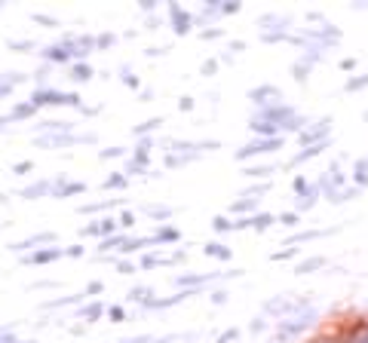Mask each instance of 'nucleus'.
<instances>
[{"label":"nucleus","mask_w":368,"mask_h":343,"mask_svg":"<svg viewBox=\"0 0 368 343\" xmlns=\"http://www.w3.org/2000/svg\"><path fill=\"white\" fill-rule=\"evenodd\" d=\"M43 193H49V184H46V181H40V184H31V187H25L19 196H25V199H34V196H43Z\"/></svg>","instance_id":"nucleus-7"},{"label":"nucleus","mask_w":368,"mask_h":343,"mask_svg":"<svg viewBox=\"0 0 368 343\" xmlns=\"http://www.w3.org/2000/svg\"><path fill=\"white\" fill-rule=\"evenodd\" d=\"M120 273H135V267H132V264H126V261H123V264H120Z\"/></svg>","instance_id":"nucleus-36"},{"label":"nucleus","mask_w":368,"mask_h":343,"mask_svg":"<svg viewBox=\"0 0 368 343\" xmlns=\"http://www.w3.org/2000/svg\"><path fill=\"white\" fill-rule=\"evenodd\" d=\"M55 257H62V248H43V251H34V254H28L25 261H28V264H49V261H55Z\"/></svg>","instance_id":"nucleus-4"},{"label":"nucleus","mask_w":368,"mask_h":343,"mask_svg":"<svg viewBox=\"0 0 368 343\" xmlns=\"http://www.w3.org/2000/svg\"><path fill=\"white\" fill-rule=\"evenodd\" d=\"M110 245H126V242H123L120 236H110V239H105V242H102V248H110Z\"/></svg>","instance_id":"nucleus-27"},{"label":"nucleus","mask_w":368,"mask_h":343,"mask_svg":"<svg viewBox=\"0 0 368 343\" xmlns=\"http://www.w3.org/2000/svg\"><path fill=\"white\" fill-rule=\"evenodd\" d=\"M316 267H325V257H310V261H304L298 267V273H310V270H316Z\"/></svg>","instance_id":"nucleus-13"},{"label":"nucleus","mask_w":368,"mask_h":343,"mask_svg":"<svg viewBox=\"0 0 368 343\" xmlns=\"http://www.w3.org/2000/svg\"><path fill=\"white\" fill-rule=\"evenodd\" d=\"M212 227H215V230H230L233 224H230L227 218H215V221H212Z\"/></svg>","instance_id":"nucleus-25"},{"label":"nucleus","mask_w":368,"mask_h":343,"mask_svg":"<svg viewBox=\"0 0 368 343\" xmlns=\"http://www.w3.org/2000/svg\"><path fill=\"white\" fill-rule=\"evenodd\" d=\"M43 55H46V59H52V62H68L71 55H74V49H68V46H49Z\"/></svg>","instance_id":"nucleus-6"},{"label":"nucleus","mask_w":368,"mask_h":343,"mask_svg":"<svg viewBox=\"0 0 368 343\" xmlns=\"http://www.w3.org/2000/svg\"><path fill=\"white\" fill-rule=\"evenodd\" d=\"M83 316H86V322H95L98 316H102V304H89L86 309H83Z\"/></svg>","instance_id":"nucleus-16"},{"label":"nucleus","mask_w":368,"mask_h":343,"mask_svg":"<svg viewBox=\"0 0 368 343\" xmlns=\"http://www.w3.org/2000/svg\"><path fill=\"white\" fill-rule=\"evenodd\" d=\"M120 224H123V227H132V211H123V214H120Z\"/></svg>","instance_id":"nucleus-32"},{"label":"nucleus","mask_w":368,"mask_h":343,"mask_svg":"<svg viewBox=\"0 0 368 343\" xmlns=\"http://www.w3.org/2000/svg\"><path fill=\"white\" fill-rule=\"evenodd\" d=\"M86 291H89V294H98V291H102V282H92V285H89Z\"/></svg>","instance_id":"nucleus-37"},{"label":"nucleus","mask_w":368,"mask_h":343,"mask_svg":"<svg viewBox=\"0 0 368 343\" xmlns=\"http://www.w3.org/2000/svg\"><path fill=\"white\" fill-rule=\"evenodd\" d=\"M83 190V184H59V193L62 196H71V193H80Z\"/></svg>","instance_id":"nucleus-19"},{"label":"nucleus","mask_w":368,"mask_h":343,"mask_svg":"<svg viewBox=\"0 0 368 343\" xmlns=\"http://www.w3.org/2000/svg\"><path fill=\"white\" fill-rule=\"evenodd\" d=\"M147 214H153V218H169V214H172V208H157V206H147Z\"/></svg>","instance_id":"nucleus-21"},{"label":"nucleus","mask_w":368,"mask_h":343,"mask_svg":"<svg viewBox=\"0 0 368 343\" xmlns=\"http://www.w3.org/2000/svg\"><path fill=\"white\" fill-rule=\"evenodd\" d=\"M252 129H255V132H261V135L276 138V135H273V132H276V126H273V123H258V120H255V123H252Z\"/></svg>","instance_id":"nucleus-14"},{"label":"nucleus","mask_w":368,"mask_h":343,"mask_svg":"<svg viewBox=\"0 0 368 343\" xmlns=\"http://www.w3.org/2000/svg\"><path fill=\"white\" fill-rule=\"evenodd\" d=\"M80 98L74 92H52V89H43V92H34L31 98V107H40V104H77Z\"/></svg>","instance_id":"nucleus-1"},{"label":"nucleus","mask_w":368,"mask_h":343,"mask_svg":"<svg viewBox=\"0 0 368 343\" xmlns=\"http://www.w3.org/2000/svg\"><path fill=\"white\" fill-rule=\"evenodd\" d=\"M68 254H71V257H80V254H83V248H80V245H71V248H68Z\"/></svg>","instance_id":"nucleus-35"},{"label":"nucleus","mask_w":368,"mask_h":343,"mask_svg":"<svg viewBox=\"0 0 368 343\" xmlns=\"http://www.w3.org/2000/svg\"><path fill=\"white\" fill-rule=\"evenodd\" d=\"M368 83V77H359V80H350L347 83V89H362V86Z\"/></svg>","instance_id":"nucleus-29"},{"label":"nucleus","mask_w":368,"mask_h":343,"mask_svg":"<svg viewBox=\"0 0 368 343\" xmlns=\"http://www.w3.org/2000/svg\"><path fill=\"white\" fill-rule=\"evenodd\" d=\"M123 184H126V178H123V175H114V178L105 181V187H123Z\"/></svg>","instance_id":"nucleus-26"},{"label":"nucleus","mask_w":368,"mask_h":343,"mask_svg":"<svg viewBox=\"0 0 368 343\" xmlns=\"http://www.w3.org/2000/svg\"><path fill=\"white\" fill-rule=\"evenodd\" d=\"M206 254H212V257H221V261H227V257H230V251L224 248V245H218V242H209V245H206Z\"/></svg>","instance_id":"nucleus-9"},{"label":"nucleus","mask_w":368,"mask_h":343,"mask_svg":"<svg viewBox=\"0 0 368 343\" xmlns=\"http://www.w3.org/2000/svg\"><path fill=\"white\" fill-rule=\"evenodd\" d=\"M322 147H325V144H310V147H307L304 153H298V156H294L292 163H304V160H313L316 153H322Z\"/></svg>","instance_id":"nucleus-10"},{"label":"nucleus","mask_w":368,"mask_h":343,"mask_svg":"<svg viewBox=\"0 0 368 343\" xmlns=\"http://www.w3.org/2000/svg\"><path fill=\"white\" fill-rule=\"evenodd\" d=\"M16 172H19V175H25V172H31V163H19V166H16Z\"/></svg>","instance_id":"nucleus-34"},{"label":"nucleus","mask_w":368,"mask_h":343,"mask_svg":"<svg viewBox=\"0 0 368 343\" xmlns=\"http://www.w3.org/2000/svg\"><path fill=\"white\" fill-rule=\"evenodd\" d=\"M157 126H160V120H147L145 126H138V129H135V135H145V132H150V129H157Z\"/></svg>","instance_id":"nucleus-22"},{"label":"nucleus","mask_w":368,"mask_h":343,"mask_svg":"<svg viewBox=\"0 0 368 343\" xmlns=\"http://www.w3.org/2000/svg\"><path fill=\"white\" fill-rule=\"evenodd\" d=\"M145 294H150V291H147V288H135L129 297H132V300H145Z\"/></svg>","instance_id":"nucleus-31"},{"label":"nucleus","mask_w":368,"mask_h":343,"mask_svg":"<svg viewBox=\"0 0 368 343\" xmlns=\"http://www.w3.org/2000/svg\"><path fill=\"white\" fill-rule=\"evenodd\" d=\"M40 242H52V233L31 236V239H25V242H19V245H12V248H16V251H25V248H31V245H40Z\"/></svg>","instance_id":"nucleus-8"},{"label":"nucleus","mask_w":368,"mask_h":343,"mask_svg":"<svg viewBox=\"0 0 368 343\" xmlns=\"http://www.w3.org/2000/svg\"><path fill=\"white\" fill-rule=\"evenodd\" d=\"M172 19H175V31L178 34H187L190 31V19L181 12V6H172Z\"/></svg>","instance_id":"nucleus-5"},{"label":"nucleus","mask_w":368,"mask_h":343,"mask_svg":"<svg viewBox=\"0 0 368 343\" xmlns=\"http://www.w3.org/2000/svg\"><path fill=\"white\" fill-rule=\"evenodd\" d=\"M252 208H255V199H239V203L230 206L233 214H246V211H252Z\"/></svg>","instance_id":"nucleus-12"},{"label":"nucleus","mask_w":368,"mask_h":343,"mask_svg":"<svg viewBox=\"0 0 368 343\" xmlns=\"http://www.w3.org/2000/svg\"><path fill=\"white\" fill-rule=\"evenodd\" d=\"M9 92V86H0V95H6Z\"/></svg>","instance_id":"nucleus-39"},{"label":"nucleus","mask_w":368,"mask_h":343,"mask_svg":"<svg viewBox=\"0 0 368 343\" xmlns=\"http://www.w3.org/2000/svg\"><path fill=\"white\" fill-rule=\"evenodd\" d=\"M279 144H282L279 138H264V141H252V144H249V147H243V150H239L236 156H239V160H249V156H255V153H267V150H273V147H279Z\"/></svg>","instance_id":"nucleus-2"},{"label":"nucleus","mask_w":368,"mask_h":343,"mask_svg":"<svg viewBox=\"0 0 368 343\" xmlns=\"http://www.w3.org/2000/svg\"><path fill=\"white\" fill-rule=\"evenodd\" d=\"M356 181H359V184H368V163H359V166H356Z\"/></svg>","instance_id":"nucleus-20"},{"label":"nucleus","mask_w":368,"mask_h":343,"mask_svg":"<svg viewBox=\"0 0 368 343\" xmlns=\"http://www.w3.org/2000/svg\"><path fill=\"white\" fill-rule=\"evenodd\" d=\"M114 218H105V221H98V230H102V233H110V230H114Z\"/></svg>","instance_id":"nucleus-24"},{"label":"nucleus","mask_w":368,"mask_h":343,"mask_svg":"<svg viewBox=\"0 0 368 343\" xmlns=\"http://www.w3.org/2000/svg\"><path fill=\"white\" fill-rule=\"evenodd\" d=\"M270 224H273L270 214H255V218H252V227H258V230H267Z\"/></svg>","instance_id":"nucleus-15"},{"label":"nucleus","mask_w":368,"mask_h":343,"mask_svg":"<svg viewBox=\"0 0 368 343\" xmlns=\"http://www.w3.org/2000/svg\"><path fill=\"white\" fill-rule=\"evenodd\" d=\"M102 230H98V224H89V227H83V236H98Z\"/></svg>","instance_id":"nucleus-30"},{"label":"nucleus","mask_w":368,"mask_h":343,"mask_svg":"<svg viewBox=\"0 0 368 343\" xmlns=\"http://www.w3.org/2000/svg\"><path fill=\"white\" fill-rule=\"evenodd\" d=\"M71 77H74V80H89L92 77V68L89 65H74V68H71Z\"/></svg>","instance_id":"nucleus-11"},{"label":"nucleus","mask_w":368,"mask_h":343,"mask_svg":"<svg viewBox=\"0 0 368 343\" xmlns=\"http://www.w3.org/2000/svg\"><path fill=\"white\" fill-rule=\"evenodd\" d=\"M150 337H135V340H126V343H147Z\"/></svg>","instance_id":"nucleus-38"},{"label":"nucleus","mask_w":368,"mask_h":343,"mask_svg":"<svg viewBox=\"0 0 368 343\" xmlns=\"http://www.w3.org/2000/svg\"><path fill=\"white\" fill-rule=\"evenodd\" d=\"M31 110H34L31 104H22V107H16V110H12V117H28Z\"/></svg>","instance_id":"nucleus-28"},{"label":"nucleus","mask_w":368,"mask_h":343,"mask_svg":"<svg viewBox=\"0 0 368 343\" xmlns=\"http://www.w3.org/2000/svg\"><path fill=\"white\" fill-rule=\"evenodd\" d=\"M153 239H160V242H175V239H178V233L172 230V227H166V230H160Z\"/></svg>","instance_id":"nucleus-18"},{"label":"nucleus","mask_w":368,"mask_h":343,"mask_svg":"<svg viewBox=\"0 0 368 343\" xmlns=\"http://www.w3.org/2000/svg\"><path fill=\"white\" fill-rule=\"evenodd\" d=\"M276 95V89H273V86H264V89H255L252 92V98H255V102H261V98H273Z\"/></svg>","instance_id":"nucleus-17"},{"label":"nucleus","mask_w":368,"mask_h":343,"mask_svg":"<svg viewBox=\"0 0 368 343\" xmlns=\"http://www.w3.org/2000/svg\"><path fill=\"white\" fill-rule=\"evenodd\" d=\"M110 319L120 322V319H123V309H120V307H110Z\"/></svg>","instance_id":"nucleus-33"},{"label":"nucleus","mask_w":368,"mask_h":343,"mask_svg":"<svg viewBox=\"0 0 368 343\" xmlns=\"http://www.w3.org/2000/svg\"><path fill=\"white\" fill-rule=\"evenodd\" d=\"M80 141H92V135H89V138H83V135H65V132H59V135H46V138H40L37 144H43V147H59V144H80Z\"/></svg>","instance_id":"nucleus-3"},{"label":"nucleus","mask_w":368,"mask_h":343,"mask_svg":"<svg viewBox=\"0 0 368 343\" xmlns=\"http://www.w3.org/2000/svg\"><path fill=\"white\" fill-rule=\"evenodd\" d=\"M273 172V166H261V169H249L246 175H252V178H258V175H270Z\"/></svg>","instance_id":"nucleus-23"}]
</instances>
